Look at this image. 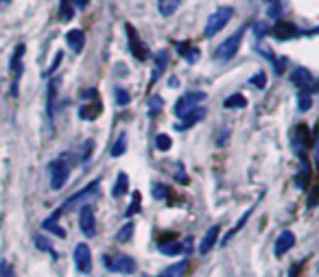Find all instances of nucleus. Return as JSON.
Segmentation results:
<instances>
[{"instance_id":"1","label":"nucleus","mask_w":319,"mask_h":277,"mask_svg":"<svg viewBox=\"0 0 319 277\" xmlns=\"http://www.w3.org/2000/svg\"><path fill=\"white\" fill-rule=\"evenodd\" d=\"M232 16H234V9L232 7H221V9H216L212 16L208 18V24H206V38H214L219 31H223V28L228 26V22L232 20Z\"/></svg>"},{"instance_id":"2","label":"nucleus","mask_w":319,"mask_h":277,"mask_svg":"<svg viewBox=\"0 0 319 277\" xmlns=\"http://www.w3.org/2000/svg\"><path fill=\"white\" fill-rule=\"evenodd\" d=\"M243 33H245V26L243 28H238V31L232 35V38H228L223 44H219L214 50V59H219V61H228L232 59L236 53H238V46H241V40H243Z\"/></svg>"},{"instance_id":"3","label":"nucleus","mask_w":319,"mask_h":277,"mask_svg":"<svg viewBox=\"0 0 319 277\" xmlns=\"http://www.w3.org/2000/svg\"><path fill=\"white\" fill-rule=\"evenodd\" d=\"M68 175H70V164L66 157H59L50 164V188L53 190H59V188L66 186L68 181Z\"/></svg>"},{"instance_id":"4","label":"nucleus","mask_w":319,"mask_h":277,"mask_svg":"<svg viewBox=\"0 0 319 277\" xmlns=\"http://www.w3.org/2000/svg\"><path fill=\"white\" fill-rule=\"evenodd\" d=\"M105 266L114 273H127V275L136 273V260L129 256H107Z\"/></svg>"},{"instance_id":"5","label":"nucleus","mask_w":319,"mask_h":277,"mask_svg":"<svg viewBox=\"0 0 319 277\" xmlns=\"http://www.w3.org/2000/svg\"><path fill=\"white\" fill-rule=\"evenodd\" d=\"M204 98H206V92H188V94H184V96L175 103V114L182 118V116H186L190 109L197 107Z\"/></svg>"},{"instance_id":"6","label":"nucleus","mask_w":319,"mask_h":277,"mask_svg":"<svg viewBox=\"0 0 319 277\" xmlns=\"http://www.w3.org/2000/svg\"><path fill=\"white\" fill-rule=\"evenodd\" d=\"M125 31H127V40H129V50L134 53L136 59H140V61L149 59V50H147V46H144V44L140 42V38H138V31H136V28H134L132 24H127Z\"/></svg>"},{"instance_id":"7","label":"nucleus","mask_w":319,"mask_h":277,"mask_svg":"<svg viewBox=\"0 0 319 277\" xmlns=\"http://www.w3.org/2000/svg\"><path fill=\"white\" fill-rule=\"evenodd\" d=\"M291 81L302 87V90H308V92H317V83H315V77L310 75L306 68H297L291 72Z\"/></svg>"},{"instance_id":"8","label":"nucleus","mask_w":319,"mask_h":277,"mask_svg":"<svg viewBox=\"0 0 319 277\" xmlns=\"http://www.w3.org/2000/svg\"><path fill=\"white\" fill-rule=\"evenodd\" d=\"M22 55H24V44H18L16 50H13V57H11V75H13L11 94L13 96L18 94V81H20V75H22Z\"/></svg>"},{"instance_id":"9","label":"nucleus","mask_w":319,"mask_h":277,"mask_svg":"<svg viewBox=\"0 0 319 277\" xmlns=\"http://www.w3.org/2000/svg\"><path fill=\"white\" fill-rule=\"evenodd\" d=\"M75 266H77V271H81V273H88L90 271V266H92V253H90V247L85 245V243L75 247Z\"/></svg>"},{"instance_id":"10","label":"nucleus","mask_w":319,"mask_h":277,"mask_svg":"<svg viewBox=\"0 0 319 277\" xmlns=\"http://www.w3.org/2000/svg\"><path fill=\"white\" fill-rule=\"evenodd\" d=\"M94 225H97V221H94L92 205H83L79 210V227H81L85 236H94Z\"/></svg>"},{"instance_id":"11","label":"nucleus","mask_w":319,"mask_h":277,"mask_svg":"<svg viewBox=\"0 0 319 277\" xmlns=\"http://www.w3.org/2000/svg\"><path fill=\"white\" fill-rule=\"evenodd\" d=\"M206 109L204 107H195V109H190V112H188L186 116H182V122H177V125H175V129L177 131H186L188 127H193V125H197V122H201V120H204L206 118Z\"/></svg>"},{"instance_id":"12","label":"nucleus","mask_w":319,"mask_h":277,"mask_svg":"<svg viewBox=\"0 0 319 277\" xmlns=\"http://www.w3.org/2000/svg\"><path fill=\"white\" fill-rule=\"evenodd\" d=\"M97 190H99V181H92V184H90V186H85L79 194L70 196V199L66 201V205H63L61 210H68V207H77V205H81V201H85V199H90V196H94V194H97Z\"/></svg>"},{"instance_id":"13","label":"nucleus","mask_w":319,"mask_h":277,"mask_svg":"<svg viewBox=\"0 0 319 277\" xmlns=\"http://www.w3.org/2000/svg\"><path fill=\"white\" fill-rule=\"evenodd\" d=\"M293 245H295V234L293 231H282V234L278 236V240H275V256L282 258L286 251H291L293 249Z\"/></svg>"},{"instance_id":"14","label":"nucleus","mask_w":319,"mask_h":277,"mask_svg":"<svg viewBox=\"0 0 319 277\" xmlns=\"http://www.w3.org/2000/svg\"><path fill=\"white\" fill-rule=\"evenodd\" d=\"M219 231H221V227L219 225H214V227H210L208 231H206V236H204V240H201V245H199V253H210L214 249V245H216V240H219Z\"/></svg>"},{"instance_id":"15","label":"nucleus","mask_w":319,"mask_h":277,"mask_svg":"<svg viewBox=\"0 0 319 277\" xmlns=\"http://www.w3.org/2000/svg\"><path fill=\"white\" fill-rule=\"evenodd\" d=\"M273 35L278 40H291V38H295L297 35V28L291 24V22H278V24L273 26Z\"/></svg>"},{"instance_id":"16","label":"nucleus","mask_w":319,"mask_h":277,"mask_svg":"<svg viewBox=\"0 0 319 277\" xmlns=\"http://www.w3.org/2000/svg\"><path fill=\"white\" fill-rule=\"evenodd\" d=\"M66 42H68V46L75 50V53H81L83 44H85V35H83V31L75 28V31H68L66 33Z\"/></svg>"},{"instance_id":"17","label":"nucleus","mask_w":319,"mask_h":277,"mask_svg":"<svg viewBox=\"0 0 319 277\" xmlns=\"http://www.w3.org/2000/svg\"><path fill=\"white\" fill-rule=\"evenodd\" d=\"M160 253H162V256H179V253H184L186 251V247L179 243V240H173V243H162V240H160Z\"/></svg>"},{"instance_id":"18","label":"nucleus","mask_w":319,"mask_h":277,"mask_svg":"<svg viewBox=\"0 0 319 277\" xmlns=\"http://www.w3.org/2000/svg\"><path fill=\"white\" fill-rule=\"evenodd\" d=\"M129 190V177H127V172H118V179H116V184H114V190L112 194L116 196V199H120V196H125Z\"/></svg>"},{"instance_id":"19","label":"nucleus","mask_w":319,"mask_h":277,"mask_svg":"<svg viewBox=\"0 0 319 277\" xmlns=\"http://www.w3.org/2000/svg\"><path fill=\"white\" fill-rule=\"evenodd\" d=\"M179 0H157V11L162 13V18H171L177 11Z\"/></svg>"},{"instance_id":"20","label":"nucleus","mask_w":319,"mask_h":277,"mask_svg":"<svg viewBox=\"0 0 319 277\" xmlns=\"http://www.w3.org/2000/svg\"><path fill=\"white\" fill-rule=\"evenodd\" d=\"M177 50H179V55H182L188 63H193V61H197V59H199V50H197V48H193L188 42H182V44H179Z\"/></svg>"},{"instance_id":"21","label":"nucleus","mask_w":319,"mask_h":277,"mask_svg":"<svg viewBox=\"0 0 319 277\" xmlns=\"http://www.w3.org/2000/svg\"><path fill=\"white\" fill-rule=\"evenodd\" d=\"M308 179H310V168H308L306 159H302V170H300V175H297L295 184L300 186L302 190H306V188H308Z\"/></svg>"},{"instance_id":"22","label":"nucleus","mask_w":319,"mask_h":277,"mask_svg":"<svg viewBox=\"0 0 319 277\" xmlns=\"http://www.w3.org/2000/svg\"><path fill=\"white\" fill-rule=\"evenodd\" d=\"M223 105H226L228 109H243L245 105H247V100H245L243 94H232V96L226 98V103Z\"/></svg>"},{"instance_id":"23","label":"nucleus","mask_w":319,"mask_h":277,"mask_svg":"<svg viewBox=\"0 0 319 277\" xmlns=\"http://www.w3.org/2000/svg\"><path fill=\"white\" fill-rule=\"evenodd\" d=\"M59 16H61L63 22L75 18V7H72L70 0H59Z\"/></svg>"},{"instance_id":"24","label":"nucleus","mask_w":319,"mask_h":277,"mask_svg":"<svg viewBox=\"0 0 319 277\" xmlns=\"http://www.w3.org/2000/svg\"><path fill=\"white\" fill-rule=\"evenodd\" d=\"M125 151H127V133H120L118 140H116V144L112 147L110 153H112V157H120Z\"/></svg>"},{"instance_id":"25","label":"nucleus","mask_w":319,"mask_h":277,"mask_svg":"<svg viewBox=\"0 0 319 277\" xmlns=\"http://www.w3.org/2000/svg\"><path fill=\"white\" fill-rule=\"evenodd\" d=\"M101 114V105L99 103H94V107H92V103L90 105H83L81 109H79V116H81V118H97V116Z\"/></svg>"},{"instance_id":"26","label":"nucleus","mask_w":319,"mask_h":277,"mask_svg":"<svg viewBox=\"0 0 319 277\" xmlns=\"http://www.w3.org/2000/svg\"><path fill=\"white\" fill-rule=\"evenodd\" d=\"M249 216H251V207H249V210H247V212H245V214H243L241 218H238L236 227H234V229H232V231H230V234H228L226 238H223V245H228V243H230V240H232V238H234V236L238 234V231H241V227H243V225H245V221H247V218H249Z\"/></svg>"},{"instance_id":"27","label":"nucleus","mask_w":319,"mask_h":277,"mask_svg":"<svg viewBox=\"0 0 319 277\" xmlns=\"http://www.w3.org/2000/svg\"><path fill=\"white\" fill-rule=\"evenodd\" d=\"M169 63V55H166V50H160V53L155 55V75H153V81L157 79V75L162 72V68Z\"/></svg>"},{"instance_id":"28","label":"nucleus","mask_w":319,"mask_h":277,"mask_svg":"<svg viewBox=\"0 0 319 277\" xmlns=\"http://www.w3.org/2000/svg\"><path fill=\"white\" fill-rule=\"evenodd\" d=\"M114 96H116V105H120V107H125L129 100H132V96H129V92L127 90H122V87H116L114 90Z\"/></svg>"},{"instance_id":"29","label":"nucleus","mask_w":319,"mask_h":277,"mask_svg":"<svg viewBox=\"0 0 319 277\" xmlns=\"http://www.w3.org/2000/svg\"><path fill=\"white\" fill-rule=\"evenodd\" d=\"M249 85L256 87V90H263V87H267V75L265 72H256V75L249 79Z\"/></svg>"},{"instance_id":"30","label":"nucleus","mask_w":319,"mask_h":277,"mask_svg":"<svg viewBox=\"0 0 319 277\" xmlns=\"http://www.w3.org/2000/svg\"><path fill=\"white\" fill-rule=\"evenodd\" d=\"M310 107H313V98H310L306 92H302L300 98H297V109H300V112H308Z\"/></svg>"},{"instance_id":"31","label":"nucleus","mask_w":319,"mask_h":277,"mask_svg":"<svg viewBox=\"0 0 319 277\" xmlns=\"http://www.w3.org/2000/svg\"><path fill=\"white\" fill-rule=\"evenodd\" d=\"M155 147H157V151H169V149L173 147V142H171V137H169V135L160 133V135L155 137Z\"/></svg>"},{"instance_id":"32","label":"nucleus","mask_w":319,"mask_h":277,"mask_svg":"<svg viewBox=\"0 0 319 277\" xmlns=\"http://www.w3.org/2000/svg\"><path fill=\"white\" fill-rule=\"evenodd\" d=\"M186 271V262H179V264H175V266H171V268H166L164 271V275L166 277H179Z\"/></svg>"},{"instance_id":"33","label":"nucleus","mask_w":319,"mask_h":277,"mask_svg":"<svg viewBox=\"0 0 319 277\" xmlns=\"http://www.w3.org/2000/svg\"><path fill=\"white\" fill-rule=\"evenodd\" d=\"M132 236H134V223H127L125 227L118 231V240H120V243H125V240H129Z\"/></svg>"},{"instance_id":"34","label":"nucleus","mask_w":319,"mask_h":277,"mask_svg":"<svg viewBox=\"0 0 319 277\" xmlns=\"http://www.w3.org/2000/svg\"><path fill=\"white\" fill-rule=\"evenodd\" d=\"M253 33H256L258 40H263L265 35L269 33V26H267V22H256V24H253Z\"/></svg>"},{"instance_id":"35","label":"nucleus","mask_w":319,"mask_h":277,"mask_svg":"<svg viewBox=\"0 0 319 277\" xmlns=\"http://www.w3.org/2000/svg\"><path fill=\"white\" fill-rule=\"evenodd\" d=\"M61 59H63V53H61V50H57V55H55V59H53V63H50V68L44 72V77H50V75H53V72L57 70V65H59L61 63Z\"/></svg>"},{"instance_id":"36","label":"nucleus","mask_w":319,"mask_h":277,"mask_svg":"<svg viewBox=\"0 0 319 277\" xmlns=\"http://www.w3.org/2000/svg\"><path fill=\"white\" fill-rule=\"evenodd\" d=\"M162 105H164L162 96H151V100H149V114H155L157 109H162Z\"/></svg>"},{"instance_id":"37","label":"nucleus","mask_w":319,"mask_h":277,"mask_svg":"<svg viewBox=\"0 0 319 277\" xmlns=\"http://www.w3.org/2000/svg\"><path fill=\"white\" fill-rule=\"evenodd\" d=\"M0 277H16V271L9 262H0Z\"/></svg>"},{"instance_id":"38","label":"nucleus","mask_w":319,"mask_h":277,"mask_svg":"<svg viewBox=\"0 0 319 277\" xmlns=\"http://www.w3.org/2000/svg\"><path fill=\"white\" fill-rule=\"evenodd\" d=\"M153 196H155V199H164V196H169V188L160 186V184H153Z\"/></svg>"},{"instance_id":"39","label":"nucleus","mask_w":319,"mask_h":277,"mask_svg":"<svg viewBox=\"0 0 319 277\" xmlns=\"http://www.w3.org/2000/svg\"><path fill=\"white\" fill-rule=\"evenodd\" d=\"M35 243H38V249H42V251H48V253H53V256H57V253L50 249V245H48V240L46 238H35Z\"/></svg>"},{"instance_id":"40","label":"nucleus","mask_w":319,"mask_h":277,"mask_svg":"<svg viewBox=\"0 0 319 277\" xmlns=\"http://www.w3.org/2000/svg\"><path fill=\"white\" fill-rule=\"evenodd\" d=\"M138 207H140V194H134V201H132V205L127 207V216H132L138 212Z\"/></svg>"},{"instance_id":"41","label":"nucleus","mask_w":319,"mask_h":277,"mask_svg":"<svg viewBox=\"0 0 319 277\" xmlns=\"http://www.w3.org/2000/svg\"><path fill=\"white\" fill-rule=\"evenodd\" d=\"M72 7H77V9H85V7L90 5V0H70Z\"/></svg>"},{"instance_id":"42","label":"nucleus","mask_w":319,"mask_h":277,"mask_svg":"<svg viewBox=\"0 0 319 277\" xmlns=\"http://www.w3.org/2000/svg\"><path fill=\"white\" fill-rule=\"evenodd\" d=\"M297 275H300V264H293L291 271H289V277H297Z\"/></svg>"},{"instance_id":"43","label":"nucleus","mask_w":319,"mask_h":277,"mask_svg":"<svg viewBox=\"0 0 319 277\" xmlns=\"http://www.w3.org/2000/svg\"><path fill=\"white\" fill-rule=\"evenodd\" d=\"M317 192H319V190H313V192H310V199H308V207H313V205H315V201H317Z\"/></svg>"},{"instance_id":"44","label":"nucleus","mask_w":319,"mask_h":277,"mask_svg":"<svg viewBox=\"0 0 319 277\" xmlns=\"http://www.w3.org/2000/svg\"><path fill=\"white\" fill-rule=\"evenodd\" d=\"M94 94H97L94 90H83V92H81V96H83V98H92Z\"/></svg>"},{"instance_id":"45","label":"nucleus","mask_w":319,"mask_h":277,"mask_svg":"<svg viewBox=\"0 0 319 277\" xmlns=\"http://www.w3.org/2000/svg\"><path fill=\"white\" fill-rule=\"evenodd\" d=\"M7 3H11V0H0V5H7Z\"/></svg>"},{"instance_id":"46","label":"nucleus","mask_w":319,"mask_h":277,"mask_svg":"<svg viewBox=\"0 0 319 277\" xmlns=\"http://www.w3.org/2000/svg\"><path fill=\"white\" fill-rule=\"evenodd\" d=\"M160 277H166V275H160Z\"/></svg>"}]
</instances>
